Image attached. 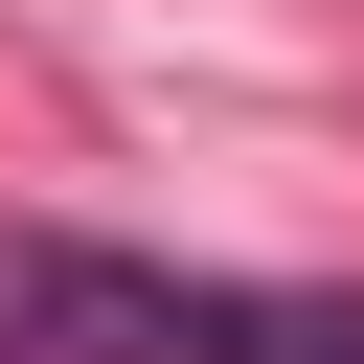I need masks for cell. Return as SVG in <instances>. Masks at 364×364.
<instances>
[{
	"label": "cell",
	"mask_w": 364,
	"mask_h": 364,
	"mask_svg": "<svg viewBox=\"0 0 364 364\" xmlns=\"http://www.w3.org/2000/svg\"><path fill=\"white\" fill-rule=\"evenodd\" d=\"M0 318L68 364H364V296H250V273H136V250H0Z\"/></svg>",
	"instance_id": "1"
}]
</instances>
